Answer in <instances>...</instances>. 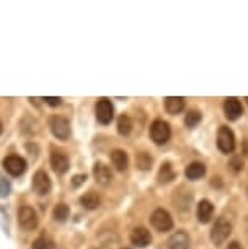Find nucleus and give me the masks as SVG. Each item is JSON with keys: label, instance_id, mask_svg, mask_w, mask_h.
Masks as SVG:
<instances>
[{"label": "nucleus", "instance_id": "nucleus-1", "mask_svg": "<svg viewBox=\"0 0 248 249\" xmlns=\"http://www.w3.org/2000/svg\"><path fill=\"white\" fill-rule=\"evenodd\" d=\"M230 233H232V223L227 218L221 217L214 223L212 230H210V241L214 244H222L230 236Z\"/></svg>", "mask_w": 248, "mask_h": 249}, {"label": "nucleus", "instance_id": "nucleus-2", "mask_svg": "<svg viewBox=\"0 0 248 249\" xmlns=\"http://www.w3.org/2000/svg\"><path fill=\"white\" fill-rule=\"evenodd\" d=\"M170 135H172V130H170V125H168V122L162 121V119H157V121L152 122V125H151V139L157 145H165L168 140H170Z\"/></svg>", "mask_w": 248, "mask_h": 249}, {"label": "nucleus", "instance_id": "nucleus-3", "mask_svg": "<svg viewBox=\"0 0 248 249\" xmlns=\"http://www.w3.org/2000/svg\"><path fill=\"white\" fill-rule=\"evenodd\" d=\"M18 225L25 230V231H33L38 227V215L35 210L28 205H23L18 209Z\"/></svg>", "mask_w": 248, "mask_h": 249}, {"label": "nucleus", "instance_id": "nucleus-4", "mask_svg": "<svg viewBox=\"0 0 248 249\" xmlns=\"http://www.w3.org/2000/svg\"><path fill=\"white\" fill-rule=\"evenodd\" d=\"M49 129L54 134V137L59 140H67L70 137V124L62 116H51Z\"/></svg>", "mask_w": 248, "mask_h": 249}, {"label": "nucleus", "instance_id": "nucleus-5", "mask_svg": "<svg viewBox=\"0 0 248 249\" xmlns=\"http://www.w3.org/2000/svg\"><path fill=\"white\" fill-rule=\"evenodd\" d=\"M95 112H96L98 122H101V124H110L114 117V107L108 98H100V100L96 101Z\"/></svg>", "mask_w": 248, "mask_h": 249}, {"label": "nucleus", "instance_id": "nucleus-6", "mask_svg": "<svg viewBox=\"0 0 248 249\" xmlns=\"http://www.w3.org/2000/svg\"><path fill=\"white\" fill-rule=\"evenodd\" d=\"M217 147L222 153H232L235 148V137L227 125H222L217 132Z\"/></svg>", "mask_w": 248, "mask_h": 249}, {"label": "nucleus", "instance_id": "nucleus-7", "mask_svg": "<svg viewBox=\"0 0 248 249\" xmlns=\"http://www.w3.org/2000/svg\"><path fill=\"white\" fill-rule=\"evenodd\" d=\"M151 223L153 225V228L158 230V231H170L173 228V220L170 217V213L163 209L153 210V213L151 217Z\"/></svg>", "mask_w": 248, "mask_h": 249}, {"label": "nucleus", "instance_id": "nucleus-8", "mask_svg": "<svg viewBox=\"0 0 248 249\" xmlns=\"http://www.w3.org/2000/svg\"><path fill=\"white\" fill-rule=\"evenodd\" d=\"M3 168L7 170L8 175L20 176L26 171V161L18 155H10V157L3 160Z\"/></svg>", "mask_w": 248, "mask_h": 249}, {"label": "nucleus", "instance_id": "nucleus-9", "mask_svg": "<svg viewBox=\"0 0 248 249\" xmlns=\"http://www.w3.org/2000/svg\"><path fill=\"white\" fill-rule=\"evenodd\" d=\"M51 179L46 171H36V175L33 176V189L38 196H46L51 192Z\"/></svg>", "mask_w": 248, "mask_h": 249}, {"label": "nucleus", "instance_id": "nucleus-10", "mask_svg": "<svg viewBox=\"0 0 248 249\" xmlns=\"http://www.w3.org/2000/svg\"><path fill=\"white\" fill-rule=\"evenodd\" d=\"M191 239L188 233L180 230V231L173 233L170 238L167 239V249H190Z\"/></svg>", "mask_w": 248, "mask_h": 249}, {"label": "nucleus", "instance_id": "nucleus-11", "mask_svg": "<svg viewBox=\"0 0 248 249\" xmlns=\"http://www.w3.org/2000/svg\"><path fill=\"white\" fill-rule=\"evenodd\" d=\"M131 243H133L135 248L142 249V248H147L149 244L152 243V236L144 227H137L131 231Z\"/></svg>", "mask_w": 248, "mask_h": 249}, {"label": "nucleus", "instance_id": "nucleus-12", "mask_svg": "<svg viewBox=\"0 0 248 249\" xmlns=\"http://www.w3.org/2000/svg\"><path fill=\"white\" fill-rule=\"evenodd\" d=\"M51 166H53V170L57 173V175L67 173L69 166H70L67 155L62 152H53L51 153Z\"/></svg>", "mask_w": 248, "mask_h": 249}, {"label": "nucleus", "instance_id": "nucleus-13", "mask_svg": "<svg viewBox=\"0 0 248 249\" xmlns=\"http://www.w3.org/2000/svg\"><path fill=\"white\" fill-rule=\"evenodd\" d=\"M93 176H95L98 184H101V186H108L111 184V181H113V173H111L110 168L103 163H96L95 166H93Z\"/></svg>", "mask_w": 248, "mask_h": 249}, {"label": "nucleus", "instance_id": "nucleus-14", "mask_svg": "<svg viewBox=\"0 0 248 249\" xmlns=\"http://www.w3.org/2000/svg\"><path fill=\"white\" fill-rule=\"evenodd\" d=\"M224 112L230 121L238 119L243 114V107L242 103L237 100V98H227L226 103H224Z\"/></svg>", "mask_w": 248, "mask_h": 249}, {"label": "nucleus", "instance_id": "nucleus-15", "mask_svg": "<svg viewBox=\"0 0 248 249\" xmlns=\"http://www.w3.org/2000/svg\"><path fill=\"white\" fill-rule=\"evenodd\" d=\"M214 213V205L208 199H203L198 205V220L201 223H209Z\"/></svg>", "mask_w": 248, "mask_h": 249}, {"label": "nucleus", "instance_id": "nucleus-16", "mask_svg": "<svg viewBox=\"0 0 248 249\" xmlns=\"http://www.w3.org/2000/svg\"><path fill=\"white\" fill-rule=\"evenodd\" d=\"M111 163L118 171H124L128 170V164H129V158L128 153L124 150H113L111 152Z\"/></svg>", "mask_w": 248, "mask_h": 249}, {"label": "nucleus", "instance_id": "nucleus-17", "mask_svg": "<svg viewBox=\"0 0 248 249\" xmlns=\"http://www.w3.org/2000/svg\"><path fill=\"white\" fill-rule=\"evenodd\" d=\"M165 109L170 114H178L185 109V98L181 96H168L165 98Z\"/></svg>", "mask_w": 248, "mask_h": 249}, {"label": "nucleus", "instance_id": "nucleus-18", "mask_svg": "<svg viewBox=\"0 0 248 249\" xmlns=\"http://www.w3.org/2000/svg\"><path fill=\"white\" fill-rule=\"evenodd\" d=\"M185 175H186V178H188L190 181H198L199 178H203L206 175V166L203 163L194 161V163H191L188 168H186Z\"/></svg>", "mask_w": 248, "mask_h": 249}, {"label": "nucleus", "instance_id": "nucleus-19", "mask_svg": "<svg viewBox=\"0 0 248 249\" xmlns=\"http://www.w3.org/2000/svg\"><path fill=\"white\" fill-rule=\"evenodd\" d=\"M80 204H82V207H85L87 210H95L100 207L101 200H100V196H98L96 192L90 191V192H87V194H83L80 197Z\"/></svg>", "mask_w": 248, "mask_h": 249}, {"label": "nucleus", "instance_id": "nucleus-20", "mask_svg": "<svg viewBox=\"0 0 248 249\" xmlns=\"http://www.w3.org/2000/svg\"><path fill=\"white\" fill-rule=\"evenodd\" d=\"M173 178H175V171H173L172 164L170 163H163L160 171H158V182L167 184V182H170Z\"/></svg>", "mask_w": 248, "mask_h": 249}, {"label": "nucleus", "instance_id": "nucleus-21", "mask_svg": "<svg viewBox=\"0 0 248 249\" xmlns=\"http://www.w3.org/2000/svg\"><path fill=\"white\" fill-rule=\"evenodd\" d=\"M53 218L56 220V222L64 223L65 220L69 218V207L65 204H57L53 210Z\"/></svg>", "mask_w": 248, "mask_h": 249}, {"label": "nucleus", "instance_id": "nucleus-22", "mask_svg": "<svg viewBox=\"0 0 248 249\" xmlns=\"http://www.w3.org/2000/svg\"><path fill=\"white\" fill-rule=\"evenodd\" d=\"M131 130H133V121H131L129 116L123 114L118 119V132L121 135H129Z\"/></svg>", "mask_w": 248, "mask_h": 249}, {"label": "nucleus", "instance_id": "nucleus-23", "mask_svg": "<svg viewBox=\"0 0 248 249\" xmlns=\"http://www.w3.org/2000/svg\"><path fill=\"white\" fill-rule=\"evenodd\" d=\"M135 163H137L139 170L147 171V170H151V168H152V157L149 153L142 152V153L137 155V158H135Z\"/></svg>", "mask_w": 248, "mask_h": 249}, {"label": "nucleus", "instance_id": "nucleus-24", "mask_svg": "<svg viewBox=\"0 0 248 249\" xmlns=\"http://www.w3.org/2000/svg\"><path fill=\"white\" fill-rule=\"evenodd\" d=\"M199 121H201V114L198 111H190L185 117V124L188 127H196L199 124Z\"/></svg>", "mask_w": 248, "mask_h": 249}, {"label": "nucleus", "instance_id": "nucleus-25", "mask_svg": "<svg viewBox=\"0 0 248 249\" xmlns=\"http://www.w3.org/2000/svg\"><path fill=\"white\" fill-rule=\"evenodd\" d=\"M33 249H56L54 243L51 239L46 238H38L35 243H33Z\"/></svg>", "mask_w": 248, "mask_h": 249}, {"label": "nucleus", "instance_id": "nucleus-26", "mask_svg": "<svg viewBox=\"0 0 248 249\" xmlns=\"http://www.w3.org/2000/svg\"><path fill=\"white\" fill-rule=\"evenodd\" d=\"M10 191H12L10 182L0 175V197H7L8 194H10Z\"/></svg>", "mask_w": 248, "mask_h": 249}, {"label": "nucleus", "instance_id": "nucleus-27", "mask_svg": "<svg viewBox=\"0 0 248 249\" xmlns=\"http://www.w3.org/2000/svg\"><path fill=\"white\" fill-rule=\"evenodd\" d=\"M230 168H232V171H235L238 173L243 168V163H242V160L240 158H233L232 161H230Z\"/></svg>", "mask_w": 248, "mask_h": 249}, {"label": "nucleus", "instance_id": "nucleus-28", "mask_svg": "<svg viewBox=\"0 0 248 249\" xmlns=\"http://www.w3.org/2000/svg\"><path fill=\"white\" fill-rule=\"evenodd\" d=\"M44 101L48 103L49 106H53V107L59 106L60 103H62V100H60V98H56V96H46V98H44Z\"/></svg>", "mask_w": 248, "mask_h": 249}, {"label": "nucleus", "instance_id": "nucleus-29", "mask_svg": "<svg viewBox=\"0 0 248 249\" xmlns=\"http://www.w3.org/2000/svg\"><path fill=\"white\" fill-rule=\"evenodd\" d=\"M85 179H87V176H85V175H78V176H76V178H74L72 184H74V186H76V187H77V186H80V184H82V182H83V181H85Z\"/></svg>", "mask_w": 248, "mask_h": 249}, {"label": "nucleus", "instance_id": "nucleus-30", "mask_svg": "<svg viewBox=\"0 0 248 249\" xmlns=\"http://www.w3.org/2000/svg\"><path fill=\"white\" fill-rule=\"evenodd\" d=\"M229 249H240V246H238V243H232Z\"/></svg>", "mask_w": 248, "mask_h": 249}, {"label": "nucleus", "instance_id": "nucleus-31", "mask_svg": "<svg viewBox=\"0 0 248 249\" xmlns=\"http://www.w3.org/2000/svg\"><path fill=\"white\" fill-rule=\"evenodd\" d=\"M243 152H245V153L248 155V139L245 140V150H243Z\"/></svg>", "mask_w": 248, "mask_h": 249}, {"label": "nucleus", "instance_id": "nucleus-32", "mask_svg": "<svg viewBox=\"0 0 248 249\" xmlns=\"http://www.w3.org/2000/svg\"><path fill=\"white\" fill-rule=\"evenodd\" d=\"M2 130H3V124H2V121H0V134H2Z\"/></svg>", "mask_w": 248, "mask_h": 249}, {"label": "nucleus", "instance_id": "nucleus-33", "mask_svg": "<svg viewBox=\"0 0 248 249\" xmlns=\"http://www.w3.org/2000/svg\"><path fill=\"white\" fill-rule=\"evenodd\" d=\"M247 234H248V218H247Z\"/></svg>", "mask_w": 248, "mask_h": 249}, {"label": "nucleus", "instance_id": "nucleus-34", "mask_svg": "<svg viewBox=\"0 0 248 249\" xmlns=\"http://www.w3.org/2000/svg\"><path fill=\"white\" fill-rule=\"evenodd\" d=\"M123 249H129V248H123Z\"/></svg>", "mask_w": 248, "mask_h": 249}, {"label": "nucleus", "instance_id": "nucleus-35", "mask_svg": "<svg viewBox=\"0 0 248 249\" xmlns=\"http://www.w3.org/2000/svg\"><path fill=\"white\" fill-rule=\"evenodd\" d=\"M247 101H248V98H247Z\"/></svg>", "mask_w": 248, "mask_h": 249}]
</instances>
